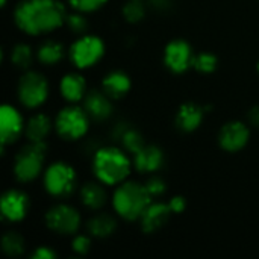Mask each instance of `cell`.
<instances>
[{"mask_svg": "<svg viewBox=\"0 0 259 259\" xmlns=\"http://www.w3.org/2000/svg\"><path fill=\"white\" fill-rule=\"evenodd\" d=\"M67 9L59 0H21L15 6L14 21L27 35H44L56 30L67 20Z\"/></svg>", "mask_w": 259, "mask_h": 259, "instance_id": "obj_1", "label": "cell"}, {"mask_svg": "<svg viewBox=\"0 0 259 259\" xmlns=\"http://www.w3.org/2000/svg\"><path fill=\"white\" fill-rule=\"evenodd\" d=\"M132 162L126 153L118 147L97 149L93 159V171L103 185L115 187L123 184L131 175Z\"/></svg>", "mask_w": 259, "mask_h": 259, "instance_id": "obj_2", "label": "cell"}, {"mask_svg": "<svg viewBox=\"0 0 259 259\" xmlns=\"http://www.w3.org/2000/svg\"><path fill=\"white\" fill-rule=\"evenodd\" d=\"M150 203L152 196L146 190L144 184L132 181L120 184L112 196V206L115 212L126 222L140 220Z\"/></svg>", "mask_w": 259, "mask_h": 259, "instance_id": "obj_3", "label": "cell"}, {"mask_svg": "<svg viewBox=\"0 0 259 259\" xmlns=\"http://www.w3.org/2000/svg\"><path fill=\"white\" fill-rule=\"evenodd\" d=\"M46 153H47V146L44 141H41V143L29 141L15 155L14 175H15L17 181L21 184L35 181L42 171Z\"/></svg>", "mask_w": 259, "mask_h": 259, "instance_id": "obj_4", "label": "cell"}, {"mask_svg": "<svg viewBox=\"0 0 259 259\" xmlns=\"http://www.w3.org/2000/svg\"><path fill=\"white\" fill-rule=\"evenodd\" d=\"M90 121L91 118L85 108L71 103L70 106H65L58 112L53 126L61 138L67 141H74L87 135L90 129Z\"/></svg>", "mask_w": 259, "mask_h": 259, "instance_id": "obj_5", "label": "cell"}, {"mask_svg": "<svg viewBox=\"0 0 259 259\" xmlns=\"http://www.w3.org/2000/svg\"><path fill=\"white\" fill-rule=\"evenodd\" d=\"M44 188L46 191L58 199H65L68 197L77 184V176L76 171L71 165L67 162L58 161L49 165V168L44 171Z\"/></svg>", "mask_w": 259, "mask_h": 259, "instance_id": "obj_6", "label": "cell"}, {"mask_svg": "<svg viewBox=\"0 0 259 259\" xmlns=\"http://www.w3.org/2000/svg\"><path fill=\"white\" fill-rule=\"evenodd\" d=\"M17 94H18V100L21 102L23 106H26L29 109H35V108L44 105V102L47 100L49 82L41 73L27 71L18 80Z\"/></svg>", "mask_w": 259, "mask_h": 259, "instance_id": "obj_7", "label": "cell"}, {"mask_svg": "<svg viewBox=\"0 0 259 259\" xmlns=\"http://www.w3.org/2000/svg\"><path fill=\"white\" fill-rule=\"evenodd\" d=\"M105 55V42L102 38L96 35H82L77 38L70 47V59L71 62L83 70L96 65Z\"/></svg>", "mask_w": 259, "mask_h": 259, "instance_id": "obj_8", "label": "cell"}, {"mask_svg": "<svg viewBox=\"0 0 259 259\" xmlns=\"http://www.w3.org/2000/svg\"><path fill=\"white\" fill-rule=\"evenodd\" d=\"M44 220H46V226L58 235L76 234L82 222L79 211L67 203H59L52 206L46 212Z\"/></svg>", "mask_w": 259, "mask_h": 259, "instance_id": "obj_9", "label": "cell"}, {"mask_svg": "<svg viewBox=\"0 0 259 259\" xmlns=\"http://www.w3.org/2000/svg\"><path fill=\"white\" fill-rule=\"evenodd\" d=\"M194 55L196 53L193 52V47L188 41L173 39L164 49V64L170 71L181 74L193 67Z\"/></svg>", "mask_w": 259, "mask_h": 259, "instance_id": "obj_10", "label": "cell"}, {"mask_svg": "<svg viewBox=\"0 0 259 259\" xmlns=\"http://www.w3.org/2000/svg\"><path fill=\"white\" fill-rule=\"evenodd\" d=\"M30 208V202L26 193L20 190H8L0 199V212L3 220L17 223L21 222Z\"/></svg>", "mask_w": 259, "mask_h": 259, "instance_id": "obj_11", "label": "cell"}, {"mask_svg": "<svg viewBox=\"0 0 259 259\" xmlns=\"http://www.w3.org/2000/svg\"><path fill=\"white\" fill-rule=\"evenodd\" d=\"M250 140L249 127L241 121H229L219 132V144L223 150L235 153L243 150Z\"/></svg>", "mask_w": 259, "mask_h": 259, "instance_id": "obj_12", "label": "cell"}, {"mask_svg": "<svg viewBox=\"0 0 259 259\" xmlns=\"http://www.w3.org/2000/svg\"><path fill=\"white\" fill-rule=\"evenodd\" d=\"M23 117L11 105H3L0 108V141L2 146L14 144L23 134Z\"/></svg>", "mask_w": 259, "mask_h": 259, "instance_id": "obj_13", "label": "cell"}, {"mask_svg": "<svg viewBox=\"0 0 259 259\" xmlns=\"http://www.w3.org/2000/svg\"><path fill=\"white\" fill-rule=\"evenodd\" d=\"M83 108L94 121H105L114 112L112 99L103 90H90L83 97Z\"/></svg>", "mask_w": 259, "mask_h": 259, "instance_id": "obj_14", "label": "cell"}, {"mask_svg": "<svg viewBox=\"0 0 259 259\" xmlns=\"http://www.w3.org/2000/svg\"><path fill=\"white\" fill-rule=\"evenodd\" d=\"M171 214L173 211L168 203L152 202L140 219L141 231L144 234H153L156 231H161L170 222Z\"/></svg>", "mask_w": 259, "mask_h": 259, "instance_id": "obj_15", "label": "cell"}, {"mask_svg": "<svg viewBox=\"0 0 259 259\" xmlns=\"http://www.w3.org/2000/svg\"><path fill=\"white\" fill-rule=\"evenodd\" d=\"M164 165V152L153 144H146L134 155V167L140 173H156Z\"/></svg>", "mask_w": 259, "mask_h": 259, "instance_id": "obj_16", "label": "cell"}, {"mask_svg": "<svg viewBox=\"0 0 259 259\" xmlns=\"http://www.w3.org/2000/svg\"><path fill=\"white\" fill-rule=\"evenodd\" d=\"M205 111L206 109H203L194 102H187L181 105L176 114V120H175L178 129L182 132H194L196 129L200 127L203 117H205Z\"/></svg>", "mask_w": 259, "mask_h": 259, "instance_id": "obj_17", "label": "cell"}, {"mask_svg": "<svg viewBox=\"0 0 259 259\" xmlns=\"http://www.w3.org/2000/svg\"><path fill=\"white\" fill-rule=\"evenodd\" d=\"M59 93L68 103H77L87 96V80L79 73H68L59 82Z\"/></svg>", "mask_w": 259, "mask_h": 259, "instance_id": "obj_18", "label": "cell"}, {"mask_svg": "<svg viewBox=\"0 0 259 259\" xmlns=\"http://www.w3.org/2000/svg\"><path fill=\"white\" fill-rule=\"evenodd\" d=\"M132 87V80L131 77L121 71V70H114L109 71L103 80H102V90L112 99V100H118L123 99Z\"/></svg>", "mask_w": 259, "mask_h": 259, "instance_id": "obj_19", "label": "cell"}, {"mask_svg": "<svg viewBox=\"0 0 259 259\" xmlns=\"http://www.w3.org/2000/svg\"><path fill=\"white\" fill-rule=\"evenodd\" d=\"M80 200L83 206H87L91 211H100L106 202H108V194L106 190L103 188L102 182H88L80 188Z\"/></svg>", "mask_w": 259, "mask_h": 259, "instance_id": "obj_20", "label": "cell"}, {"mask_svg": "<svg viewBox=\"0 0 259 259\" xmlns=\"http://www.w3.org/2000/svg\"><path fill=\"white\" fill-rule=\"evenodd\" d=\"M87 231L94 238H99V240L109 238L117 231V220L111 214L100 212L88 220Z\"/></svg>", "mask_w": 259, "mask_h": 259, "instance_id": "obj_21", "label": "cell"}, {"mask_svg": "<svg viewBox=\"0 0 259 259\" xmlns=\"http://www.w3.org/2000/svg\"><path fill=\"white\" fill-rule=\"evenodd\" d=\"M50 131H52L50 117H47L46 114H35L29 118L24 134L29 141L41 143V141H46Z\"/></svg>", "mask_w": 259, "mask_h": 259, "instance_id": "obj_22", "label": "cell"}, {"mask_svg": "<svg viewBox=\"0 0 259 259\" xmlns=\"http://www.w3.org/2000/svg\"><path fill=\"white\" fill-rule=\"evenodd\" d=\"M38 61L44 65H55L64 58V47L55 39L44 41L36 52Z\"/></svg>", "mask_w": 259, "mask_h": 259, "instance_id": "obj_23", "label": "cell"}, {"mask_svg": "<svg viewBox=\"0 0 259 259\" xmlns=\"http://www.w3.org/2000/svg\"><path fill=\"white\" fill-rule=\"evenodd\" d=\"M9 59H11V62H12L17 68L27 70V68L32 65V62H33V50L30 49V46H27V44H24V42L15 44V46L11 49Z\"/></svg>", "mask_w": 259, "mask_h": 259, "instance_id": "obj_24", "label": "cell"}, {"mask_svg": "<svg viewBox=\"0 0 259 259\" xmlns=\"http://www.w3.org/2000/svg\"><path fill=\"white\" fill-rule=\"evenodd\" d=\"M24 249H26V241L18 232H6L3 235V238H2V250L8 256H11V258L20 256V255L24 253Z\"/></svg>", "mask_w": 259, "mask_h": 259, "instance_id": "obj_25", "label": "cell"}, {"mask_svg": "<svg viewBox=\"0 0 259 259\" xmlns=\"http://www.w3.org/2000/svg\"><path fill=\"white\" fill-rule=\"evenodd\" d=\"M118 141L121 143L123 149H124L127 153H132V155H135L137 152H140V150L146 146L143 135H141L137 129H132V127H127V129L123 132V135L120 137Z\"/></svg>", "mask_w": 259, "mask_h": 259, "instance_id": "obj_26", "label": "cell"}, {"mask_svg": "<svg viewBox=\"0 0 259 259\" xmlns=\"http://www.w3.org/2000/svg\"><path fill=\"white\" fill-rule=\"evenodd\" d=\"M219 65V58L214 53L209 52H202V53H196L194 59H193V68L197 70L202 74H209L214 73L215 68Z\"/></svg>", "mask_w": 259, "mask_h": 259, "instance_id": "obj_27", "label": "cell"}, {"mask_svg": "<svg viewBox=\"0 0 259 259\" xmlns=\"http://www.w3.org/2000/svg\"><path fill=\"white\" fill-rule=\"evenodd\" d=\"M123 17L129 23H138L146 17V6L143 0H129L123 6Z\"/></svg>", "mask_w": 259, "mask_h": 259, "instance_id": "obj_28", "label": "cell"}, {"mask_svg": "<svg viewBox=\"0 0 259 259\" xmlns=\"http://www.w3.org/2000/svg\"><path fill=\"white\" fill-rule=\"evenodd\" d=\"M65 26H67L73 33H76V35H85V32H87V29H88V20H87V17L83 15V12L76 11V12L67 15Z\"/></svg>", "mask_w": 259, "mask_h": 259, "instance_id": "obj_29", "label": "cell"}, {"mask_svg": "<svg viewBox=\"0 0 259 259\" xmlns=\"http://www.w3.org/2000/svg\"><path fill=\"white\" fill-rule=\"evenodd\" d=\"M144 187H146V190L149 191V194L152 196V199L153 197H159V196H162L164 193H165V190H167V185H165V182H164V179L161 178V176H150L146 182H144Z\"/></svg>", "mask_w": 259, "mask_h": 259, "instance_id": "obj_30", "label": "cell"}, {"mask_svg": "<svg viewBox=\"0 0 259 259\" xmlns=\"http://www.w3.org/2000/svg\"><path fill=\"white\" fill-rule=\"evenodd\" d=\"M108 0H68L70 6L80 12H94L100 9Z\"/></svg>", "mask_w": 259, "mask_h": 259, "instance_id": "obj_31", "label": "cell"}, {"mask_svg": "<svg viewBox=\"0 0 259 259\" xmlns=\"http://www.w3.org/2000/svg\"><path fill=\"white\" fill-rule=\"evenodd\" d=\"M71 249L77 255H87L91 249V238L88 235H76L71 241Z\"/></svg>", "mask_w": 259, "mask_h": 259, "instance_id": "obj_32", "label": "cell"}, {"mask_svg": "<svg viewBox=\"0 0 259 259\" xmlns=\"http://www.w3.org/2000/svg\"><path fill=\"white\" fill-rule=\"evenodd\" d=\"M168 205H170L173 214H182V212L187 209V200H185V197H182V196H175V197H171V200L168 202Z\"/></svg>", "mask_w": 259, "mask_h": 259, "instance_id": "obj_33", "label": "cell"}, {"mask_svg": "<svg viewBox=\"0 0 259 259\" xmlns=\"http://www.w3.org/2000/svg\"><path fill=\"white\" fill-rule=\"evenodd\" d=\"M56 258V253L55 250H52L50 247L47 246H41L38 247L36 250H33L32 253V259H55Z\"/></svg>", "mask_w": 259, "mask_h": 259, "instance_id": "obj_34", "label": "cell"}, {"mask_svg": "<svg viewBox=\"0 0 259 259\" xmlns=\"http://www.w3.org/2000/svg\"><path fill=\"white\" fill-rule=\"evenodd\" d=\"M150 5L158 11H168L171 8V0H150Z\"/></svg>", "mask_w": 259, "mask_h": 259, "instance_id": "obj_35", "label": "cell"}, {"mask_svg": "<svg viewBox=\"0 0 259 259\" xmlns=\"http://www.w3.org/2000/svg\"><path fill=\"white\" fill-rule=\"evenodd\" d=\"M249 120L250 123L255 126V127H259V105L253 106L249 112Z\"/></svg>", "mask_w": 259, "mask_h": 259, "instance_id": "obj_36", "label": "cell"}, {"mask_svg": "<svg viewBox=\"0 0 259 259\" xmlns=\"http://www.w3.org/2000/svg\"><path fill=\"white\" fill-rule=\"evenodd\" d=\"M0 6L5 8V6H6V0H0Z\"/></svg>", "mask_w": 259, "mask_h": 259, "instance_id": "obj_37", "label": "cell"}, {"mask_svg": "<svg viewBox=\"0 0 259 259\" xmlns=\"http://www.w3.org/2000/svg\"><path fill=\"white\" fill-rule=\"evenodd\" d=\"M256 68H258V73H259V62H258V65H256Z\"/></svg>", "mask_w": 259, "mask_h": 259, "instance_id": "obj_38", "label": "cell"}]
</instances>
